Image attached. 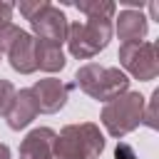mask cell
<instances>
[{
    "label": "cell",
    "instance_id": "cell-1",
    "mask_svg": "<svg viewBox=\"0 0 159 159\" xmlns=\"http://www.w3.org/2000/svg\"><path fill=\"white\" fill-rule=\"evenodd\" d=\"M104 152V134L92 122L67 124L55 134L52 159H97Z\"/></svg>",
    "mask_w": 159,
    "mask_h": 159
},
{
    "label": "cell",
    "instance_id": "cell-2",
    "mask_svg": "<svg viewBox=\"0 0 159 159\" xmlns=\"http://www.w3.org/2000/svg\"><path fill=\"white\" fill-rule=\"evenodd\" d=\"M75 84L89 94L97 102H109L124 92H129V77L119 70V67H102L97 62H87L77 70L75 75Z\"/></svg>",
    "mask_w": 159,
    "mask_h": 159
},
{
    "label": "cell",
    "instance_id": "cell-3",
    "mask_svg": "<svg viewBox=\"0 0 159 159\" xmlns=\"http://www.w3.org/2000/svg\"><path fill=\"white\" fill-rule=\"evenodd\" d=\"M112 20L107 17H87L84 22H72L67 27V47L70 55L77 60H92L94 55H99L109 40H112Z\"/></svg>",
    "mask_w": 159,
    "mask_h": 159
},
{
    "label": "cell",
    "instance_id": "cell-4",
    "mask_svg": "<svg viewBox=\"0 0 159 159\" xmlns=\"http://www.w3.org/2000/svg\"><path fill=\"white\" fill-rule=\"evenodd\" d=\"M144 97L139 92H124L114 99H109L102 109V124L112 137H127L134 132L144 119Z\"/></svg>",
    "mask_w": 159,
    "mask_h": 159
},
{
    "label": "cell",
    "instance_id": "cell-5",
    "mask_svg": "<svg viewBox=\"0 0 159 159\" xmlns=\"http://www.w3.org/2000/svg\"><path fill=\"white\" fill-rule=\"evenodd\" d=\"M20 12L30 20V27L35 32V40H47L62 45L67 40V17L60 7L50 5L47 0H35V2H20Z\"/></svg>",
    "mask_w": 159,
    "mask_h": 159
},
{
    "label": "cell",
    "instance_id": "cell-6",
    "mask_svg": "<svg viewBox=\"0 0 159 159\" xmlns=\"http://www.w3.org/2000/svg\"><path fill=\"white\" fill-rule=\"evenodd\" d=\"M119 65L142 82H149L159 75V52L154 42H124L119 45Z\"/></svg>",
    "mask_w": 159,
    "mask_h": 159
},
{
    "label": "cell",
    "instance_id": "cell-7",
    "mask_svg": "<svg viewBox=\"0 0 159 159\" xmlns=\"http://www.w3.org/2000/svg\"><path fill=\"white\" fill-rule=\"evenodd\" d=\"M30 89H32V94H35V99H37L40 112L55 114V112H60V109L67 104V97H70L72 84H65V82L57 80V77H45V80H37Z\"/></svg>",
    "mask_w": 159,
    "mask_h": 159
},
{
    "label": "cell",
    "instance_id": "cell-8",
    "mask_svg": "<svg viewBox=\"0 0 159 159\" xmlns=\"http://www.w3.org/2000/svg\"><path fill=\"white\" fill-rule=\"evenodd\" d=\"M37 114H40L37 99H35L32 89H30V87H25V89H20V92L15 94L12 107H10V112L5 114V119H7V127L17 132V129H25V127L37 117Z\"/></svg>",
    "mask_w": 159,
    "mask_h": 159
},
{
    "label": "cell",
    "instance_id": "cell-9",
    "mask_svg": "<svg viewBox=\"0 0 159 159\" xmlns=\"http://www.w3.org/2000/svg\"><path fill=\"white\" fill-rule=\"evenodd\" d=\"M7 60H10V67L20 75H32L37 70V62H35V37L30 32H20L17 40L10 45L7 50Z\"/></svg>",
    "mask_w": 159,
    "mask_h": 159
},
{
    "label": "cell",
    "instance_id": "cell-10",
    "mask_svg": "<svg viewBox=\"0 0 159 159\" xmlns=\"http://www.w3.org/2000/svg\"><path fill=\"white\" fill-rule=\"evenodd\" d=\"M52 144L55 132L50 127H37L27 132V137L20 144V159H52Z\"/></svg>",
    "mask_w": 159,
    "mask_h": 159
},
{
    "label": "cell",
    "instance_id": "cell-11",
    "mask_svg": "<svg viewBox=\"0 0 159 159\" xmlns=\"http://www.w3.org/2000/svg\"><path fill=\"white\" fill-rule=\"evenodd\" d=\"M149 17L142 15V10H122L117 22L112 25L114 32L119 35L122 45L124 42H142L147 37V30H149Z\"/></svg>",
    "mask_w": 159,
    "mask_h": 159
},
{
    "label": "cell",
    "instance_id": "cell-12",
    "mask_svg": "<svg viewBox=\"0 0 159 159\" xmlns=\"http://www.w3.org/2000/svg\"><path fill=\"white\" fill-rule=\"evenodd\" d=\"M35 62H37V70H42V72H60L67 60H65L62 45L47 42V40H35Z\"/></svg>",
    "mask_w": 159,
    "mask_h": 159
},
{
    "label": "cell",
    "instance_id": "cell-13",
    "mask_svg": "<svg viewBox=\"0 0 159 159\" xmlns=\"http://www.w3.org/2000/svg\"><path fill=\"white\" fill-rule=\"evenodd\" d=\"M75 7L80 12H84L87 17H107V20H112L114 10H117V5L109 0H80V2H75Z\"/></svg>",
    "mask_w": 159,
    "mask_h": 159
},
{
    "label": "cell",
    "instance_id": "cell-14",
    "mask_svg": "<svg viewBox=\"0 0 159 159\" xmlns=\"http://www.w3.org/2000/svg\"><path fill=\"white\" fill-rule=\"evenodd\" d=\"M15 94H17L15 84H12L10 80H2V77H0V117H5V114L10 112Z\"/></svg>",
    "mask_w": 159,
    "mask_h": 159
},
{
    "label": "cell",
    "instance_id": "cell-15",
    "mask_svg": "<svg viewBox=\"0 0 159 159\" xmlns=\"http://www.w3.org/2000/svg\"><path fill=\"white\" fill-rule=\"evenodd\" d=\"M20 32H22V30H20L17 25H12V22H10V25H5V27H0V55H2V52L7 55L10 45L17 40V35H20Z\"/></svg>",
    "mask_w": 159,
    "mask_h": 159
},
{
    "label": "cell",
    "instance_id": "cell-16",
    "mask_svg": "<svg viewBox=\"0 0 159 159\" xmlns=\"http://www.w3.org/2000/svg\"><path fill=\"white\" fill-rule=\"evenodd\" d=\"M157 102H159V89L152 92V97H149V109H144L142 124H147L149 129H157Z\"/></svg>",
    "mask_w": 159,
    "mask_h": 159
},
{
    "label": "cell",
    "instance_id": "cell-17",
    "mask_svg": "<svg viewBox=\"0 0 159 159\" xmlns=\"http://www.w3.org/2000/svg\"><path fill=\"white\" fill-rule=\"evenodd\" d=\"M114 159H137V154L127 142H119L117 149H114Z\"/></svg>",
    "mask_w": 159,
    "mask_h": 159
},
{
    "label": "cell",
    "instance_id": "cell-18",
    "mask_svg": "<svg viewBox=\"0 0 159 159\" xmlns=\"http://www.w3.org/2000/svg\"><path fill=\"white\" fill-rule=\"evenodd\" d=\"M12 5L10 2H0V27H5V25H10V17H12Z\"/></svg>",
    "mask_w": 159,
    "mask_h": 159
},
{
    "label": "cell",
    "instance_id": "cell-19",
    "mask_svg": "<svg viewBox=\"0 0 159 159\" xmlns=\"http://www.w3.org/2000/svg\"><path fill=\"white\" fill-rule=\"evenodd\" d=\"M149 12H152V20H157V15H159V5L152 2V5H149Z\"/></svg>",
    "mask_w": 159,
    "mask_h": 159
},
{
    "label": "cell",
    "instance_id": "cell-20",
    "mask_svg": "<svg viewBox=\"0 0 159 159\" xmlns=\"http://www.w3.org/2000/svg\"><path fill=\"white\" fill-rule=\"evenodd\" d=\"M0 159H10V149L5 144H0Z\"/></svg>",
    "mask_w": 159,
    "mask_h": 159
},
{
    "label": "cell",
    "instance_id": "cell-21",
    "mask_svg": "<svg viewBox=\"0 0 159 159\" xmlns=\"http://www.w3.org/2000/svg\"><path fill=\"white\" fill-rule=\"evenodd\" d=\"M0 57H2V55H0Z\"/></svg>",
    "mask_w": 159,
    "mask_h": 159
}]
</instances>
